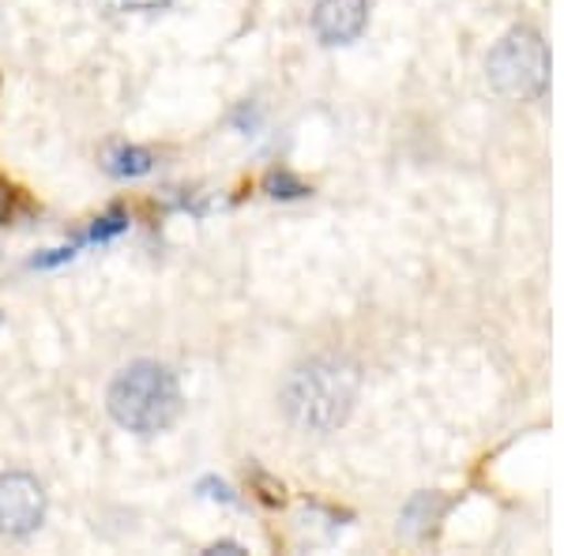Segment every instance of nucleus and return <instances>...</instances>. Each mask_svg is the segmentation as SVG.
<instances>
[{
  "mask_svg": "<svg viewBox=\"0 0 564 556\" xmlns=\"http://www.w3.org/2000/svg\"><path fill=\"white\" fill-rule=\"evenodd\" d=\"M358 364L347 358H313L290 372L282 388V410L302 433L327 436L347 425L358 403Z\"/></svg>",
  "mask_w": 564,
  "mask_h": 556,
  "instance_id": "1",
  "label": "nucleus"
},
{
  "mask_svg": "<svg viewBox=\"0 0 564 556\" xmlns=\"http://www.w3.org/2000/svg\"><path fill=\"white\" fill-rule=\"evenodd\" d=\"M106 406L113 422L129 428V433H166L181 417V384L166 364L135 361L113 377V384L106 391Z\"/></svg>",
  "mask_w": 564,
  "mask_h": 556,
  "instance_id": "2",
  "label": "nucleus"
},
{
  "mask_svg": "<svg viewBox=\"0 0 564 556\" xmlns=\"http://www.w3.org/2000/svg\"><path fill=\"white\" fill-rule=\"evenodd\" d=\"M489 84L505 98H542L550 87V50L531 26H516L494 45L486 61Z\"/></svg>",
  "mask_w": 564,
  "mask_h": 556,
  "instance_id": "3",
  "label": "nucleus"
},
{
  "mask_svg": "<svg viewBox=\"0 0 564 556\" xmlns=\"http://www.w3.org/2000/svg\"><path fill=\"white\" fill-rule=\"evenodd\" d=\"M45 519V492L31 473H0V534L26 537Z\"/></svg>",
  "mask_w": 564,
  "mask_h": 556,
  "instance_id": "4",
  "label": "nucleus"
},
{
  "mask_svg": "<svg viewBox=\"0 0 564 556\" xmlns=\"http://www.w3.org/2000/svg\"><path fill=\"white\" fill-rule=\"evenodd\" d=\"M369 23V0H321L313 31L324 45H350Z\"/></svg>",
  "mask_w": 564,
  "mask_h": 556,
  "instance_id": "5",
  "label": "nucleus"
},
{
  "mask_svg": "<svg viewBox=\"0 0 564 556\" xmlns=\"http://www.w3.org/2000/svg\"><path fill=\"white\" fill-rule=\"evenodd\" d=\"M444 512V500L436 497V492H422V497H414L411 504H406V515H403V531L406 534H425L430 526L436 523V515Z\"/></svg>",
  "mask_w": 564,
  "mask_h": 556,
  "instance_id": "6",
  "label": "nucleus"
},
{
  "mask_svg": "<svg viewBox=\"0 0 564 556\" xmlns=\"http://www.w3.org/2000/svg\"><path fill=\"white\" fill-rule=\"evenodd\" d=\"M106 166L109 173H117V177H143V173H151V154L140 148H117V151H109Z\"/></svg>",
  "mask_w": 564,
  "mask_h": 556,
  "instance_id": "7",
  "label": "nucleus"
},
{
  "mask_svg": "<svg viewBox=\"0 0 564 556\" xmlns=\"http://www.w3.org/2000/svg\"><path fill=\"white\" fill-rule=\"evenodd\" d=\"M268 193L275 196V199H297V196H305L308 188L302 185V181L290 177V173H271V177H268Z\"/></svg>",
  "mask_w": 564,
  "mask_h": 556,
  "instance_id": "8",
  "label": "nucleus"
},
{
  "mask_svg": "<svg viewBox=\"0 0 564 556\" xmlns=\"http://www.w3.org/2000/svg\"><path fill=\"white\" fill-rule=\"evenodd\" d=\"M121 230H129V222H124V215H121V211H113V215L98 218L95 230H90V241H109V237H117Z\"/></svg>",
  "mask_w": 564,
  "mask_h": 556,
  "instance_id": "9",
  "label": "nucleus"
},
{
  "mask_svg": "<svg viewBox=\"0 0 564 556\" xmlns=\"http://www.w3.org/2000/svg\"><path fill=\"white\" fill-rule=\"evenodd\" d=\"M113 12H159V8L174 4V0H102Z\"/></svg>",
  "mask_w": 564,
  "mask_h": 556,
  "instance_id": "10",
  "label": "nucleus"
},
{
  "mask_svg": "<svg viewBox=\"0 0 564 556\" xmlns=\"http://www.w3.org/2000/svg\"><path fill=\"white\" fill-rule=\"evenodd\" d=\"M199 492H204V497H212V500H226V504H234V492H230V486H226V481H204V486H199Z\"/></svg>",
  "mask_w": 564,
  "mask_h": 556,
  "instance_id": "11",
  "label": "nucleus"
},
{
  "mask_svg": "<svg viewBox=\"0 0 564 556\" xmlns=\"http://www.w3.org/2000/svg\"><path fill=\"white\" fill-rule=\"evenodd\" d=\"M65 260H72V249H57L53 257H39L34 260V268H53V263H65Z\"/></svg>",
  "mask_w": 564,
  "mask_h": 556,
  "instance_id": "12",
  "label": "nucleus"
},
{
  "mask_svg": "<svg viewBox=\"0 0 564 556\" xmlns=\"http://www.w3.org/2000/svg\"><path fill=\"white\" fill-rule=\"evenodd\" d=\"M207 553H245L241 545H234V542H223V545H212Z\"/></svg>",
  "mask_w": 564,
  "mask_h": 556,
  "instance_id": "13",
  "label": "nucleus"
},
{
  "mask_svg": "<svg viewBox=\"0 0 564 556\" xmlns=\"http://www.w3.org/2000/svg\"><path fill=\"white\" fill-rule=\"evenodd\" d=\"M4 215H8V188L0 185V218H4Z\"/></svg>",
  "mask_w": 564,
  "mask_h": 556,
  "instance_id": "14",
  "label": "nucleus"
}]
</instances>
